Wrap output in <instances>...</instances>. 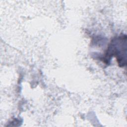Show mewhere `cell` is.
I'll return each mask as SVG.
<instances>
[{"label": "cell", "mask_w": 127, "mask_h": 127, "mask_svg": "<svg viewBox=\"0 0 127 127\" xmlns=\"http://www.w3.org/2000/svg\"><path fill=\"white\" fill-rule=\"evenodd\" d=\"M127 37L120 36L113 39L110 44L105 54V58L108 61L113 57H116L119 65L124 66L126 64Z\"/></svg>", "instance_id": "cell-1"}]
</instances>
